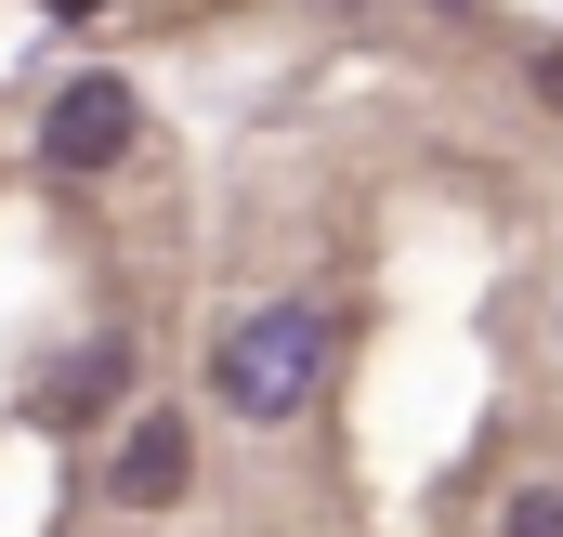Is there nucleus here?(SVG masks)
<instances>
[{"mask_svg": "<svg viewBox=\"0 0 563 537\" xmlns=\"http://www.w3.org/2000/svg\"><path fill=\"white\" fill-rule=\"evenodd\" d=\"M119 381H132V354H119V341H79V354L40 381V419H92V406L119 394Z\"/></svg>", "mask_w": 563, "mask_h": 537, "instance_id": "20e7f679", "label": "nucleus"}, {"mask_svg": "<svg viewBox=\"0 0 563 537\" xmlns=\"http://www.w3.org/2000/svg\"><path fill=\"white\" fill-rule=\"evenodd\" d=\"M432 13H459V0H432Z\"/></svg>", "mask_w": 563, "mask_h": 537, "instance_id": "0eeeda50", "label": "nucleus"}, {"mask_svg": "<svg viewBox=\"0 0 563 537\" xmlns=\"http://www.w3.org/2000/svg\"><path fill=\"white\" fill-rule=\"evenodd\" d=\"M314 381H328V315L314 302H263V315H236L210 341V394L236 419H301Z\"/></svg>", "mask_w": 563, "mask_h": 537, "instance_id": "f257e3e1", "label": "nucleus"}, {"mask_svg": "<svg viewBox=\"0 0 563 537\" xmlns=\"http://www.w3.org/2000/svg\"><path fill=\"white\" fill-rule=\"evenodd\" d=\"M184 485H197V432H184L170 406H144L132 432H119V459H106V498H119V512H170Z\"/></svg>", "mask_w": 563, "mask_h": 537, "instance_id": "7ed1b4c3", "label": "nucleus"}, {"mask_svg": "<svg viewBox=\"0 0 563 537\" xmlns=\"http://www.w3.org/2000/svg\"><path fill=\"white\" fill-rule=\"evenodd\" d=\"M40 13H66V26H92V13H106V0H40Z\"/></svg>", "mask_w": 563, "mask_h": 537, "instance_id": "423d86ee", "label": "nucleus"}, {"mask_svg": "<svg viewBox=\"0 0 563 537\" xmlns=\"http://www.w3.org/2000/svg\"><path fill=\"white\" fill-rule=\"evenodd\" d=\"M132 132H144L132 79H66V92H53V119H40V157H53V171H119Z\"/></svg>", "mask_w": 563, "mask_h": 537, "instance_id": "f03ea898", "label": "nucleus"}, {"mask_svg": "<svg viewBox=\"0 0 563 537\" xmlns=\"http://www.w3.org/2000/svg\"><path fill=\"white\" fill-rule=\"evenodd\" d=\"M498 537H563V485H511V512H498Z\"/></svg>", "mask_w": 563, "mask_h": 537, "instance_id": "39448f33", "label": "nucleus"}]
</instances>
